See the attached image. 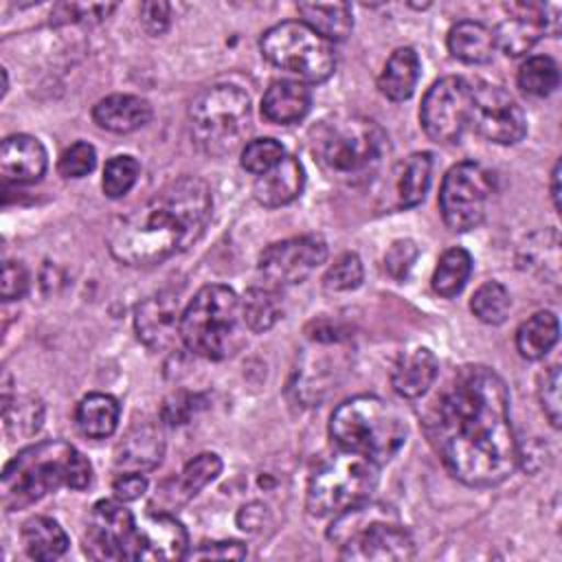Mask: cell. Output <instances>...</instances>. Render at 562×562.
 Masks as SVG:
<instances>
[{
	"label": "cell",
	"instance_id": "cell-49",
	"mask_svg": "<svg viewBox=\"0 0 562 562\" xmlns=\"http://www.w3.org/2000/svg\"><path fill=\"white\" fill-rule=\"evenodd\" d=\"M263 505H259V503H252V505H248V507H244L241 512H239V516H237V522H239V527L241 529H248V531H255L257 527H261L263 525Z\"/></svg>",
	"mask_w": 562,
	"mask_h": 562
},
{
	"label": "cell",
	"instance_id": "cell-17",
	"mask_svg": "<svg viewBox=\"0 0 562 562\" xmlns=\"http://www.w3.org/2000/svg\"><path fill=\"white\" fill-rule=\"evenodd\" d=\"M182 312L178 307V296L171 292H156L140 301L134 312V327L138 340L151 349H167L176 336H180Z\"/></svg>",
	"mask_w": 562,
	"mask_h": 562
},
{
	"label": "cell",
	"instance_id": "cell-43",
	"mask_svg": "<svg viewBox=\"0 0 562 562\" xmlns=\"http://www.w3.org/2000/svg\"><path fill=\"white\" fill-rule=\"evenodd\" d=\"M417 255H419V250H417L415 241H411V239H397V241L391 244V248H389L386 255H384V268H386V272H389L393 279L402 281V279L411 272V268H413Z\"/></svg>",
	"mask_w": 562,
	"mask_h": 562
},
{
	"label": "cell",
	"instance_id": "cell-33",
	"mask_svg": "<svg viewBox=\"0 0 562 562\" xmlns=\"http://www.w3.org/2000/svg\"><path fill=\"white\" fill-rule=\"evenodd\" d=\"M239 303H241L244 325L255 334L268 331L283 314L279 292L272 285H252V288H248L244 292V299H239Z\"/></svg>",
	"mask_w": 562,
	"mask_h": 562
},
{
	"label": "cell",
	"instance_id": "cell-19",
	"mask_svg": "<svg viewBox=\"0 0 562 562\" xmlns=\"http://www.w3.org/2000/svg\"><path fill=\"white\" fill-rule=\"evenodd\" d=\"M222 472V459L215 452H202L193 457L178 476L158 485L154 501L149 503L151 512H171L184 503H189L202 487L215 481Z\"/></svg>",
	"mask_w": 562,
	"mask_h": 562
},
{
	"label": "cell",
	"instance_id": "cell-8",
	"mask_svg": "<svg viewBox=\"0 0 562 562\" xmlns=\"http://www.w3.org/2000/svg\"><path fill=\"white\" fill-rule=\"evenodd\" d=\"M189 130L195 147L206 156L231 154L250 130V97L233 83L202 90L189 108Z\"/></svg>",
	"mask_w": 562,
	"mask_h": 562
},
{
	"label": "cell",
	"instance_id": "cell-22",
	"mask_svg": "<svg viewBox=\"0 0 562 562\" xmlns=\"http://www.w3.org/2000/svg\"><path fill=\"white\" fill-rule=\"evenodd\" d=\"M305 184V171L299 158L285 156L279 165L257 176L252 184V195L261 206L277 209L294 202Z\"/></svg>",
	"mask_w": 562,
	"mask_h": 562
},
{
	"label": "cell",
	"instance_id": "cell-27",
	"mask_svg": "<svg viewBox=\"0 0 562 562\" xmlns=\"http://www.w3.org/2000/svg\"><path fill=\"white\" fill-rule=\"evenodd\" d=\"M419 68L422 66L415 48L411 46L395 48L378 77L380 92L391 101H406L417 86Z\"/></svg>",
	"mask_w": 562,
	"mask_h": 562
},
{
	"label": "cell",
	"instance_id": "cell-14",
	"mask_svg": "<svg viewBox=\"0 0 562 562\" xmlns=\"http://www.w3.org/2000/svg\"><path fill=\"white\" fill-rule=\"evenodd\" d=\"M419 121L428 138L454 143L470 125V81L463 77H441L424 94Z\"/></svg>",
	"mask_w": 562,
	"mask_h": 562
},
{
	"label": "cell",
	"instance_id": "cell-30",
	"mask_svg": "<svg viewBox=\"0 0 562 562\" xmlns=\"http://www.w3.org/2000/svg\"><path fill=\"white\" fill-rule=\"evenodd\" d=\"M494 46V33L474 20L457 22L448 33V50L463 64H487Z\"/></svg>",
	"mask_w": 562,
	"mask_h": 562
},
{
	"label": "cell",
	"instance_id": "cell-6",
	"mask_svg": "<svg viewBox=\"0 0 562 562\" xmlns=\"http://www.w3.org/2000/svg\"><path fill=\"white\" fill-rule=\"evenodd\" d=\"M241 325L239 296L228 285L209 283L182 310L180 338L191 353L206 360H224L241 347Z\"/></svg>",
	"mask_w": 562,
	"mask_h": 562
},
{
	"label": "cell",
	"instance_id": "cell-26",
	"mask_svg": "<svg viewBox=\"0 0 562 562\" xmlns=\"http://www.w3.org/2000/svg\"><path fill=\"white\" fill-rule=\"evenodd\" d=\"M432 173V156L428 151H415L404 162L397 165L393 178V195L395 209L417 206L430 187Z\"/></svg>",
	"mask_w": 562,
	"mask_h": 562
},
{
	"label": "cell",
	"instance_id": "cell-36",
	"mask_svg": "<svg viewBox=\"0 0 562 562\" xmlns=\"http://www.w3.org/2000/svg\"><path fill=\"white\" fill-rule=\"evenodd\" d=\"M518 88L536 99L549 97L560 83L558 64L549 55H533L518 68Z\"/></svg>",
	"mask_w": 562,
	"mask_h": 562
},
{
	"label": "cell",
	"instance_id": "cell-35",
	"mask_svg": "<svg viewBox=\"0 0 562 562\" xmlns=\"http://www.w3.org/2000/svg\"><path fill=\"white\" fill-rule=\"evenodd\" d=\"M470 274H472L470 252L465 248H450L437 261V268L432 272V290L443 299H452L463 290Z\"/></svg>",
	"mask_w": 562,
	"mask_h": 562
},
{
	"label": "cell",
	"instance_id": "cell-12",
	"mask_svg": "<svg viewBox=\"0 0 562 562\" xmlns=\"http://www.w3.org/2000/svg\"><path fill=\"white\" fill-rule=\"evenodd\" d=\"M470 125L498 145H516L527 134L525 112L514 97L481 79L470 81Z\"/></svg>",
	"mask_w": 562,
	"mask_h": 562
},
{
	"label": "cell",
	"instance_id": "cell-2",
	"mask_svg": "<svg viewBox=\"0 0 562 562\" xmlns=\"http://www.w3.org/2000/svg\"><path fill=\"white\" fill-rule=\"evenodd\" d=\"M213 211L209 184L182 176L121 215L108 235L112 257L127 266H156L193 246Z\"/></svg>",
	"mask_w": 562,
	"mask_h": 562
},
{
	"label": "cell",
	"instance_id": "cell-44",
	"mask_svg": "<svg viewBox=\"0 0 562 562\" xmlns=\"http://www.w3.org/2000/svg\"><path fill=\"white\" fill-rule=\"evenodd\" d=\"M191 560H241L246 558V547L237 540H213L198 544L195 551H189Z\"/></svg>",
	"mask_w": 562,
	"mask_h": 562
},
{
	"label": "cell",
	"instance_id": "cell-13",
	"mask_svg": "<svg viewBox=\"0 0 562 562\" xmlns=\"http://www.w3.org/2000/svg\"><path fill=\"white\" fill-rule=\"evenodd\" d=\"M83 551L92 560H138L136 520L123 501L103 498L94 503L83 536Z\"/></svg>",
	"mask_w": 562,
	"mask_h": 562
},
{
	"label": "cell",
	"instance_id": "cell-46",
	"mask_svg": "<svg viewBox=\"0 0 562 562\" xmlns=\"http://www.w3.org/2000/svg\"><path fill=\"white\" fill-rule=\"evenodd\" d=\"M198 395H191V393H173L165 400L162 404V419L169 424V426H180V424H187L189 417L195 413L198 408Z\"/></svg>",
	"mask_w": 562,
	"mask_h": 562
},
{
	"label": "cell",
	"instance_id": "cell-45",
	"mask_svg": "<svg viewBox=\"0 0 562 562\" xmlns=\"http://www.w3.org/2000/svg\"><path fill=\"white\" fill-rule=\"evenodd\" d=\"M29 290V272L20 261H4L2 266V283H0V292H2V301H15L22 299Z\"/></svg>",
	"mask_w": 562,
	"mask_h": 562
},
{
	"label": "cell",
	"instance_id": "cell-21",
	"mask_svg": "<svg viewBox=\"0 0 562 562\" xmlns=\"http://www.w3.org/2000/svg\"><path fill=\"white\" fill-rule=\"evenodd\" d=\"M165 439L156 424L140 422L127 430L114 450L116 468L125 472H145L160 463Z\"/></svg>",
	"mask_w": 562,
	"mask_h": 562
},
{
	"label": "cell",
	"instance_id": "cell-4",
	"mask_svg": "<svg viewBox=\"0 0 562 562\" xmlns=\"http://www.w3.org/2000/svg\"><path fill=\"white\" fill-rule=\"evenodd\" d=\"M310 140L321 167L347 184L371 180L389 151L386 132L362 114H331L312 127Z\"/></svg>",
	"mask_w": 562,
	"mask_h": 562
},
{
	"label": "cell",
	"instance_id": "cell-18",
	"mask_svg": "<svg viewBox=\"0 0 562 562\" xmlns=\"http://www.w3.org/2000/svg\"><path fill=\"white\" fill-rule=\"evenodd\" d=\"M138 531V560H182L189 555V536L169 512H149Z\"/></svg>",
	"mask_w": 562,
	"mask_h": 562
},
{
	"label": "cell",
	"instance_id": "cell-39",
	"mask_svg": "<svg viewBox=\"0 0 562 562\" xmlns=\"http://www.w3.org/2000/svg\"><path fill=\"white\" fill-rule=\"evenodd\" d=\"M283 158H285V149L279 140H274V138H255V140L244 145L239 162L248 173L261 176L268 169H272L274 165H279Z\"/></svg>",
	"mask_w": 562,
	"mask_h": 562
},
{
	"label": "cell",
	"instance_id": "cell-50",
	"mask_svg": "<svg viewBox=\"0 0 562 562\" xmlns=\"http://www.w3.org/2000/svg\"><path fill=\"white\" fill-rule=\"evenodd\" d=\"M551 200H553V209L560 211V160L553 165V171H551Z\"/></svg>",
	"mask_w": 562,
	"mask_h": 562
},
{
	"label": "cell",
	"instance_id": "cell-20",
	"mask_svg": "<svg viewBox=\"0 0 562 562\" xmlns=\"http://www.w3.org/2000/svg\"><path fill=\"white\" fill-rule=\"evenodd\" d=\"M48 156L44 145L29 134H11L0 147V173L13 184H33L46 173Z\"/></svg>",
	"mask_w": 562,
	"mask_h": 562
},
{
	"label": "cell",
	"instance_id": "cell-34",
	"mask_svg": "<svg viewBox=\"0 0 562 562\" xmlns=\"http://www.w3.org/2000/svg\"><path fill=\"white\" fill-rule=\"evenodd\" d=\"M4 432L11 439H24L35 435L44 422V404L33 395H15L13 400L2 397Z\"/></svg>",
	"mask_w": 562,
	"mask_h": 562
},
{
	"label": "cell",
	"instance_id": "cell-11",
	"mask_svg": "<svg viewBox=\"0 0 562 562\" xmlns=\"http://www.w3.org/2000/svg\"><path fill=\"white\" fill-rule=\"evenodd\" d=\"M494 189V176L474 160L457 162L443 176L439 189V211L446 226L465 233L485 217L487 200Z\"/></svg>",
	"mask_w": 562,
	"mask_h": 562
},
{
	"label": "cell",
	"instance_id": "cell-24",
	"mask_svg": "<svg viewBox=\"0 0 562 562\" xmlns=\"http://www.w3.org/2000/svg\"><path fill=\"white\" fill-rule=\"evenodd\" d=\"M312 105L310 88L303 81H272L261 97V114L277 125H290L305 119Z\"/></svg>",
	"mask_w": 562,
	"mask_h": 562
},
{
	"label": "cell",
	"instance_id": "cell-42",
	"mask_svg": "<svg viewBox=\"0 0 562 562\" xmlns=\"http://www.w3.org/2000/svg\"><path fill=\"white\" fill-rule=\"evenodd\" d=\"M540 406L549 419V424L553 428H560V367L553 364L544 371L542 380H540Z\"/></svg>",
	"mask_w": 562,
	"mask_h": 562
},
{
	"label": "cell",
	"instance_id": "cell-10",
	"mask_svg": "<svg viewBox=\"0 0 562 562\" xmlns=\"http://www.w3.org/2000/svg\"><path fill=\"white\" fill-rule=\"evenodd\" d=\"M259 46L270 64L307 83H321L336 70L331 42L321 37L301 20H285L270 26L261 35Z\"/></svg>",
	"mask_w": 562,
	"mask_h": 562
},
{
	"label": "cell",
	"instance_id": "cell-7",
	"mask_svg": "<svg viewBox=\"0 0 562 562\" xmlns=\"http://www.w3.org/2000/svg\"><path fill=\"white\" fill-rule=\"evenodd\" d=\"M327 536L338 542L342 560L402 562L415 555L411 533L386 509L373 507L369 501L336 514Z\"/></svg>",
	"mask_w": 562,
	"mask_h": 562
},
{
	"label": "cell",
	"instance_id": "cell-37",
	"mask_svg": "<svg viewBox=\"0 0 562 562\" xmlns=\"http://www.w3.org/2000/svg\"><path fill=\"white\" fill-rule=\"evenodd\" d=\"M512 307L509 292L503 283L498 281H485L479 285V290L470 299V310L472 314L487 325H501Z\"/></svg>",
	"mask_w": 562,
	"mask_h": 562
},
{
	"label": "cell",
	"instance_id": "cell-40",
	"mask_svg": "<svg viewBox=\"0 0 562 562\" xmlns=\"http://www.w3.org/2000/svg\"><path fill=\"white\" fill-rule=\"evenodd\" d=\"M362 277H364V270H362L360 257L356 252H345L329 266V270L325 272L323 285L329 292H347L358 288L362 283Z\"/></svg>",
	"mask_w": 562,
	"mask_h": 562
},
{
	"label": "cell",
	"instance_id": "cell-5",
	"mask_svg": "<svg viewBox=\"0 0 562 562\" xmlns=\"http://www.w3.org/2000/svg\"><path fill=\"white\" fill-rule=\"evenodd\" d=\"M406 432L404 415L391 402L375 395L345 400L329 419V435L340 450L362 454L378 465L397 454Z\"/></svg>",
	"mask_w": 562,
	"mask_h": 562
},
{
	"label": "cell",
	"instance_id": "cell-25",
	"mask_svg": "<svg viewBox=\"0 0 562 562\" xmlns=\"http://www.w3.org/2000/svg\"><path fill=\"white\" fill-rule=\"evenodd\" d=\"M92 119L108 132L130 134L149 123L151 105L136 94H110L92 108Z\"/></svg>",
	"mask_w": 562,
	"mask_h": 562
},
{
	"label": "cell",
	"instance_id": "cell-28",
	"mask_svg": "<svg viewBox=\"0 0 562 562\" xmlns=\"http://www.w3.org/2000/svg\"><path fill=\"white\" fill-rule=\"evenodd\" d=\"M296 9L301 22L327 42H342L353 29V13L347 2H301Z\"/></svg>",
	"mask_w": 562,
	"mask_h": 562
},
{
	"label": "cell",
	"instance_id": "cell-15",
	"mask_svg": "<svg viewBox=\"0 0 562 562\" xmlns=\"http://www.w3.org/2000/svg\"><path fill=\"white\" fill-rule=\"evenodd\" d=\"M327 259V244L318 235H301L274 241L259 255V274L272 288L305 281Z\"/></svg>",
	"mask_w": 562,
	"mask_h": 562
},
{
	"label": "cell",
	"instance_id": "cell-9",
	"mask_svg": "<svg viewBox=\"0 0 562 562\" xmlns=\"http://www.w3.org/2000/svg\"><path fill=\"white\" fill-rule=\"evenodd\" d=\"M380 465L371 459L340 450L310 479L305 507L312 516H336L371 501L378 487Z\"/></svg>",
	"mask_w": 562,
	"mask_h": 562
},
{
	"label": "cell",
	"instance_id": "cell-16",
	"mask_svg": "<svg viewBox=\"0 0 562 562\" xmlns=\"http://www.w3.org/2000/svg\"><path fill=\"white\" fill-rule=\"evenodd\" d=\"M505 20L496 26L494 44L509 57L525 55L544 35L560 31V7L538 2H507L503 4Z\"/></svg>",
	"mask_w": 562,
	"mask_h": 562
},
{
	"label": "cell",
	"instance_id": "cell-1",
	"mask_svg": "<svg viewBox=\"0 0 562 562\" xmlns=\"http://www.w3.org/2000/svg\"><path fill=\"white\" fill-rule=\"evenodd\" d=\"M426 432L443 468L470 487L503 483L520 461L507 384L483 364L450 378L426 415Z\"/></svg>",
	"mask_w": 562,
	"mask_h": 562
},
{
	"label": "cell",
	"instance_id": "cell-31",
	"mask_svg": "<svg viewBox=\"0 0 562 562\" xmlns=\"http://www.w3.org/2000/svg\"><path fill=\"white\" fill-rule=\"evenodd\" d=\"M22 544L29 558L46 562L66 553L68 536L57 520L48 516H35L22 525Z\"/></svg>",
	"mask_w": 562,
	"mask_h": 562
},
{
	"label": "cell",
	"instance_id": "cell-38",
	"mask_svg": "<svg viewBox=\"0 0 562 562\" xmlns=\"http://www.w3.org/2000/svg\"><path fill=\"white\" fill-rule=\"evenodd\" d=\"M138 173H140V165L134 156H127V154L112 156L103 167V180H101L103 193L112 200L123 198L136 184Z\"/></svg>",
	"mask_w": 562,
	"mask_h": 562
},
{
	"label": "cell",
	"instance_id": "cell-32",
	"mask_svg": "<svg viewBox=\"0 0 562 562\" xmlns=\"http://www.w3.org/2000/svg\"><path fill=\"white\" fill-rule=\"evenodd\" d=\"M560 336V323L553 312H536L516 329V349L525 360L544 358Z\"/></svg>",
	"mask_w": 562,
	"mask_h": 562
},
{
	"label": "cell",
	"instance_id": "cell-51",
	"mask_svg": "<svg viewBox=\"0 0 562 562\" xmlns=\"http://www.w3.org/2000/svg\"><path fill=\"white\" fill-rule=\"evenodd\" d=\"M7 86H9V79H7V70L2 68V97L7 94Z\"/></svg>",
	"mask_w": 562,
	"mask_h": 562
},
{
	"label": "cell",
	"instance_id": "cell-23",
	"mask_svg": "<svg viewBox=\"0 0 562 562\" xmlns=\"http://www.w3.org/2000/svg\"><path fill=\"white\" fill-rule=\"evenodd\" d=\"M439 362L428 347H413L400 353L391 369V384L395 393L406 400L422 397L437 380Z\"/></svg>",
	"mask_w": 562,
	"mask_h": 562
},
{
	"label": "cell",
	"instance_id": "cell-3",
	"mask_svg": "<svg viewBox=\"0 0 562 562\" xmlns=\"http://www.w3.org/2000/svg\"><path fill=\"white\" fill-rule=\"evenodd\" d=\"M92 481L90 461L68 441L46 439L22 448L2 470L4 512L26 509L59 487L83 490Z\"/></svg>",
	"mask_w": 562,
	"mask_h": 562
},
{
	"label": "cell",
	"instance_id": "cell-47",
	"mask_svg": "<svg viewBox=\"0 0 562 562\" xmlns=\"http://www.w3.org/2000/svg\"><path fill=\"white\" fill-rule=\"evenodd\" d=\"M171 7L162 0H151L140 4V24L149 35H160L169 26Z\"/></svg>",
	"mask_w": 562,
	"mask_h": 562
},
{
	"label": "cell",
	"instance_id": "cell-29",
	"mask_svg": "<svg viewBox=\"0 0 562 562\" xmlns=\"http://www.w3.org/2000/svg\"><path fill=\"white\" fill-rule=\"evenodd\" d=\"M121 417L116 397L108 393H88L75 411V424L88 439H105L114 435Z\"/></svg>",
	"mask_w": 562,
	"mask_h": 562
},
{
	"label": "cell",
	"instance_id": "cell-48",
	"mask_svg": "<svg viewBox=\"0 0 562 562\" xmlns=\"http://www.w3.org/2000/svg\"><path fill=\"white\" fill-rule=\"evenodd\" d=\"M112 492L119 501L123 503H130V501H136L140 498L145 492H147V479L140 474V472H125V474H119L112 483Z\"/></svg>",
	"mask_w": 562,
	"mask_h": 562
},
{
	"label": "cell",
	"instance_id": "cell-41",
	"mask_svg": "<svg viewBox=\"0 0 562 562\" xmlns=\"http://www.w3.org/2000/svg\"><path fill=\"white\" fill-rule=\"evenodd\" d=\"M97 165V151L90 143L86 140H77L70 147H66L59 156L57 162V171L64 178H83L88 176Z\"/></svg>",
	"mask_w": 562,
	"mask_h": 562
}]
</instances>
